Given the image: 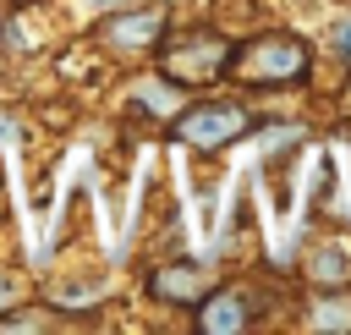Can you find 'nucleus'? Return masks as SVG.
Returning a JSON list of instances; mask_svg holds the SVG:
<instances>
[{
    "instance_id": "10",
    "label": "nucleus",
    "mask_w": 351,
    "mask_h": 335,
    "mask_svg": "<svg viewBox=\"0 0 351 335\" xmlns=\"http://www.w3.org/2000/svg\"><path fill=\"white\" fill-rule=\"evenodd\" d=\"M16 137V126H11V115H0V143H11Z\"/></svg>"
},
{
    "instance_id": "9",
    "label": "nucleus",
    "mask_w": 351,
    "mask_h": 335,
    "mask_svg": "<svg viewBox=\"0 0 351 335\" xmlns=\"http://www.w3.org/2000/svg\"><path fill=\"white\" fill-rule=\"evenodd\" d=\"M329 49H335L340 60H351V16H346V22L335 27V33H329Z\"/></svg>"
},
{
    "instance_id": "12",
    "label": "nucleus",
    "mask_w": 351,
    "mask_h": 335,
    "mask_svg": "<svg viewBox=\"0 0 351 335\" xmlns=\"http://www.w3.org/2000/svg\"><path fill=\"white\" fill-rule=\"evenodd\" d=\"M5 302H11V280L0 275V308H5Z\"/></svg>"
},
{
    "instance_id": "11",
    "label": "nucleus",
    "mask_w": 351,
    "mask_h": 335,
    "mask_svg": "<svg viewBox=\"0 0 351 335\" xmlns=\"http://www.w3.org/2000/svg\"><path fill=\"white\" fill-rule=\"evenodd\" d=\"M77 5H88V11H104V5H126V0H77Z\"/></svg>"
},
{
    "instance_id": "3",
    "label": "nucleus",
    "mask_w": 351,
    "mask_h": 335,
    "mask_svg": "<svg viewBox=\"0 0 351 335\" xmlns=\"http://www.w3.org/2000/svg\"><path fill=\"white\" fill-rule=\"evenodd\" d=\"M252 121H247V110H236V104H197V110H186L181 121H176V137L181 143H192V148H225L230 137H241Z\"/></svg>"
},
{
    "instance_id": "4",
    "label": "nucleus",
    "mask_w": 351,
    "mask_h": 335,
    "mask_svg": "<svg viewBox=\"0 0 351 335\" xmlns=\"http://www.w3.org/2000/svg\"><path fill=\"white\" fill-rule=\"evenodd\" d=\"M159 33H165V11H159V5L121 11V16H110V22L99 27V38H104L110 49H121V55H137V49H148Z\"/></svg>"
},
{
    "instance_id": "8",
    "label": "nucleus",
    "mask_w": 351,
    "mask_h": 335,
    "mask_svg": "<svg viewBox=\"0 0 351 335\" xmlns=\"http://www.w3.org/2000/svg\"><path fill=\"white\" fill-rule=\"evenodd\" d=\"M313 324H318V330H351V302H346V297H335V302L318 297V302H313Z\"/></svg>"
},
{
    "instance_id": "1",
    "label": "nucleus",
    "mask_w": 351,
    "mask_h": 335,
    "mask_svg": "<svg viewBox=\"0 0 351 335\" xmlns=\"http://www.w3.org/2000/svg\"><path fill=\"white\" fill-rule=\"evenodd\" d=\"M241 82H285V77H307V44L302 38H285V33H269V38H252L241 55H230V66Z\"/></svg>"
},
{
    "instance_id": "2",
    "label": "nucleus",
    "mask_w": 351,
    "mask_h": 335,
    "mask_svg": "<svg viewBox=\"0 0 351 335\" xmlns=\"http://www.w3.org/2000/svg\"><path fill=\"white\" fill-rule=\"evenodd\" d=\"M159 60H165V71L181 77V82H208V77H219V71L230 66V49H225L214 33H192V38L170 44V49H159Z\"/></svg>"
},
{
    "instance_id": "5",
    "label": "nucleus",
    "mask_w": 351,
    "mask_h": 335,
    "mask_svg": "<svg viewBox=\"0 0 351 335\" xmlns=\"http://www.w3.org/2000/svg\"><path fill=\"white\" fill-rule=\"evenodd\" d=\"M154 297H165V302H197V297H208L219 280H214V269H192V264H170V269H154Z\"/></svg>"
},
{
    "instance_id": "7",
    "label": "nucleus",
    "mask_w": 351,
    "mask_h": 335,
    "mask_svg": "<svg viewBox=\"0 0 351 335\" xmlns=\"http://www.w3.org/2000/svg\"><path fill=\"white\" fill-rule=\"evenodd\" d=\"M346 275H351V269H346V253H340V247H324V253L313 258V280H318V286H346Z\"/></svg>"
},
{
    "instance_id": "6",
    "label": "nucleus",
    "mask_w": 351,
    "mask_h": 335,
    "mask_svg": "<svg viewBox=\"0 0 351 335\" xmlns=\"http://www.w3.org/2000/svg\"><path fill=\"white\" fill-rule=\"evenodd\" d=\"M247 308H252V302H247L241 291H208L197 324H203L208 335H236V330H247V319H252Z\"/></svg>"
}]
</instances>
